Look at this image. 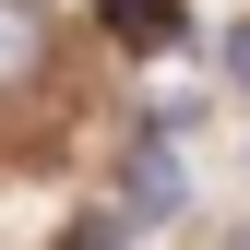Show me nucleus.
Listing matches in <instances>:
<instances>
[{"mask_svg":"<svg viewBox=\"0 0 250 250\" xmlns=\"http://www.w3.org/2000/svg\"><path fill=\"white\" fill-rule=\"evenodd\" d=\"M179 203H191V167H179V131L155 119V131L119 155V227H167Z\"/></svg>","mask_w":250,"mask_h":250,"instance_id":"nucleus-1","label":"nucleus"},{"mask_svg":"<svg viewBox=\"0 0 250 250\" xmlns=\"http://www.w3.org/2000/svg\"><path fill=\"white\" fill-rule=\"evenodd\" d=\"M12 83H48V12L36 0H0V96Z\"/></svg>","mask_w":250,"mask_h":250,"instance_id":"nucleus-2","label":"nucleus"},{"mask_svg":"<svg viewBox=\"0 0 250 250\" xmlns=\"http://www.w3.org/2000/svg\"><path fill=\"white\" fill-rule=\"evenodd\" d=\"M107 36H131V48H167V36H179V0H107Z\"/></svg>","mask_w":250,"mask_h":250,"instance_id":"nucleus-3","label":"nucleus"},{"mask_svg":"<svg viewBox=\"0 0 250 250\" xmlns=\"http://www.w3.org/2000/svg\"><path fill=\"white\" fill-rule=\"evenodd\" d=\"M227 83H250V24H227Z\"/></svg>","mask_w":250,"mask_h":250,"instance_id":"nucleus-4","label":"nucleus"}]
</instances>
